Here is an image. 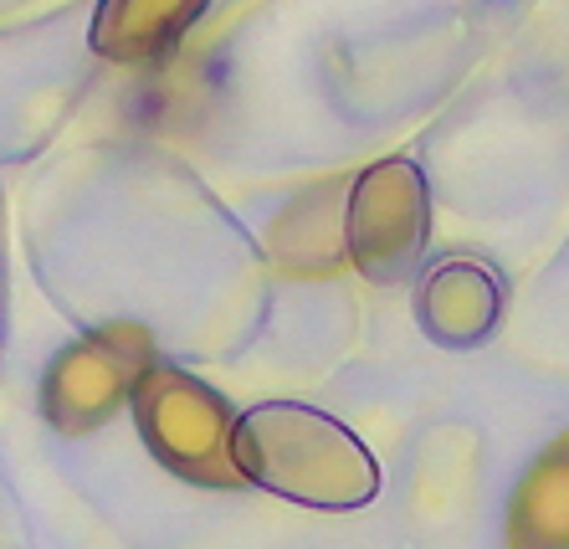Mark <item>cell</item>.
<instances>
[{"instance_id": "obj_1", "label": "cell", "mask_w": 569, "mask_h": 549, "mask_svg": "<svg viewBox=\"0 0 569 549\" xmlns=\"http://www.w3.org/2000/svg\"><path fill=\"white\" fill-rule=\"evenodd\" d=\"M241 478L267 482L272 493L303 498V503H359L375 493V462L345 427L303 406H267L241 421L231 447Z\"/></svg>"}, {"instance_id": "obj_2", "label": "cell", "mask_w": 569, "mask_h": 549, "mask_svg": "<svg viewBox=\"0 0 569 549\" xmlns=\"http://www.w3.org/2000/svg\"><path fill=\"white\" fill-rule=\"evenodd\" d=\"M139 427L159 462L186 472L196 482H237L231 462V437H226V406L221 396L180 376V370H154L139 390Z\"/></svg>"}, {"instance_id": "obj_3", "label": "cell", "mask_w": 569, "mask_h": 549, "mask_svg": "<svg viewBox=\"0 0 569 549\" xmlns=\"http://www.w3.org/2000/svg\"><path fill=\"white\" fill-rule=\"evenodd\" d=\"M426 241V186L416 164L385 160L359 180L349 201V247L375 282L400 278Z\"/></svg>"}, {"instance_id": "obj_4", "label": "cell", "mask_w": 569, "mask_h": 549, "mask_svg": "<svg viewBox=\"0 0 569 549\" xmlns=\"http://www.w3.org/2000/svg\"><path fill=\"white\" fill-rule=\"evenodd\" d=\"M149 339L139 329H103V335L82 339L78 349H67L57 360L52 380H47V411L62 421L67 431L93 427L113 406L123 401V390H133L139 370H144Z\"/></svg>"}, {"instance_id": "obj_5", "label": "cell", "mask_w": 569, "mask_h": 549, "mask_svg": "<svg viewBox=\"0 0 569 549\" xmlns=\"http://www.w3.org/2000/svg\"><path fill=\"white\" fill-rule=\"evenodd\" d=\"M206 11V0H103L93 21V47L113 62H154Z\"/></svg>"}, {"instance_id": "obj_6", "label": "cell", "mask_w": 569, "mask_h": 549, "mask_svg": "<svg viewBox=\"0 0 569 549\" xmlns=\"http://www.w3.org/2000/svg\"><path fill=\"white\" fill-rule=\"evenodd\" d=\"M508 549H569V437H559L518 488Z\"/></svg>"}, {"instance_id": "obj_7", "label": "cell", "mask_w": 569, "mask_h": 549, "mask_svg": "<svg viewBox=\"0 0 569 549\" xmlns=\"http://www.w3.org/2000/svg\"><path fill=\"white\" fill-rule=\"evenodd\" d=\"M421 313H426V329L437 339H451V345L482 339L492 329V319H498V282L482 268H472V262L441 268L437 278L426 282Z\"/></svg>"}]
</instances>
